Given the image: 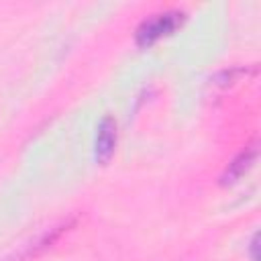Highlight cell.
<instances>
[{
    "mask_svg": "<svg viewBox=\"0 0 261 261\" xmlns=\"http://www.w3.org/2000/svg\"><path fill=\"white\" fill-rule=\"evenodd\" d=\"M249 249H251V259H253V261H257V234H253Z\"/></svg>",
    "mask_w": 261,
    "mask_h": 261,
    "instance_id": "cell-5",
    "label": "cell"
},
{
    "mask_svg": "<svg viewBox=\"0 0 261 261\" xmlns=\"http://www.w3.org/2000/svg\"><path fill=\"white\" fill-rule=\"evenodd\" d=\"M181 22H184V12H179V10H165V12L153 14L139 24V29L135 33V41L139 47H149L157 39L173 33Z\"/></svg>",
    "mask_w": 261,
    "mask_h": 261,
    "instance_id": "cell-1",
    "label": "cell"
},
{
    "mask_svg": "<svg viewBox=\"0 0 261 261\" xmlns=\"http://www.w3.org/2000/svg\"><path fill=\"white\" fill-rule=\"evenodd\" d=\"M69 226H71V222H63V224H59V226L51 228V230H49V232H45V234H43L35 245H31V247H29V251H27L24 255H27V257H35V255L43 253V251H45V249H49V247H51V245H53V243H55V241H57V239H59V237H61Z\"/></svg>",
    "mask_w": 261,
    "mask_h": 261,
    "instance_id": "cell-4",
    "label": "cell"
},
{
    "mask_svg": "<svg viewBox=\"0 0 261 261\" xmlns=\"http://www.w3.org/2000/svg\"><path fill=\"white\" fill-rule=\"evenodd\" d=\"M255 157H257V147H255V145H251V147H247L243 153H239V155L228 163V167H226V171H224V175H222V184H232V181H237V179L253 165Z\"/></svg>",
    "mask_w": 261,
    "mask_h": 261,
    "instance_id": "cell-3",
    "label": "cell"
},
{
    "mask_svg": "<svg viewBox=\"0 0 261 261\" xmlns=\"http://www.w3.org/2000/svg\"><path fill=\"white\" fill-rule=\"evenodd\" d=\"M116 147V122L112 116H104L98 124L96 143H94V157L98 163H108L114 155Z\"/></svg>",
    "mask_w": 261,
    "mask_h": 261,
    "instance_id": "cell-2",
    "label": "cell"
}]
</instances>
